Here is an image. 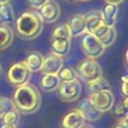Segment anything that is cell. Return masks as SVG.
Masks as SVG:
<instances>
[{
	"mask_svg": "<svg viewBox=\"0 0 128 128\" xmlns=\"http://www.w3.org/2000/svg\"><path fill=\"white\" fill-rule=\"evenodd\" d=\"M13 41V31L10 26L0 25V50L8 48Z\"/></svg>",
	"mask_w": 128,
	"mask_h": 128,
	"instance_id": "obj_20",
	"label": "cell"
},
{
	"mask_svg": "<svg viewBox=\"0 0 128 128\" xmlns=\"http://www.w3.org/2000/svg\"><path fill=\"white\" fill-rule=\"evenodd\" d=\"M89 99L94 107L101 113L111 110L114 105V94L111 90H103L92 94L89 96Z\"/></svg>",
	"mask_w": 128,
	"mask_h": 128,
	"instance_id": "obj_7",
	"label": "cell"
},
{
	"mask_svg": "<svg viewBox=\"0 0 128 128\" xmlns=\"http://www.w3.org/2000/svg\"><path fill=\"white\" fill-rule=\"evenodd\" d=\"M48 0H27L29 6L33 9H40Z\"/></svg>",
	"mask_w": 128,
	"mask_h": 128,
	"instance_id": "obj_27",
	"label": "cell"
},
{
	"mask_svg": "<svg viewBox=\"0 0 128 128\" xmlns=\"http://www.w3.org/2000/svg\"><path fill=\"white\" fill-rule=\"evenodd\" d=\"M71 44H70V39L67 38H54L51 39V50L52 53L59 56V57H64L67 56L70 52Z\"/></svg>",
	"mask_w": 128,
	"mask_h": 128,
	"instance_id": "obj_13",
	"label": "cell"
},
{
	"mask_svg": "<svg viewBox=\"0 0 128 128\" xmlns=\"http://www.w3.org/2000/svg\"><path fill=\"white\" fill-rule=\"evenodd\" d=\"M0 128H16V126H12V125H7V124H2Z\"/></svg>",
	"mask_w": 128,
	"mask_h": 128,
	"instance_id": "obj_31",
	"label": "cell"
},
{
	"mask_svg": "<svg viewBox=\"0 0 128 128\" xmlns=\"http://www.w3.org/2000/svg\"><path fill=\"white\" fill-rule=\"evenodd\" d=\"M17 34L26 40L37 38L43 29V22L37 12L27 10L15 19Z\"/></svg>",
	"mask_w": 128,
	"mask_h": 128,
	"instance_id": "obj_2",
	"label": "cell"
},
{
	"mask_svg": "<svg viewBox=\"0 0 128 128\" xmlns=\"http://www.w3.org/2000/svg\"><path fill=\"white\" fill-rule=\"evenodd\" d=\"M31 73L32 72L28 69L25 63L23 61H20L11 65L7 72V79L13 86L19 87L28 84V81L31 77Z\"/></svg>",
	"mask_w": 128,
	"mask_h": 128,
	"instance_id": "obj_4",
	"label": "cell"
},
{
	"mask_svg": "<svg viewBox=\"0 0 128 128\" xmlns=\"http://www.w3.org/2000/svg\"><path fill=\"white\" fill-rule=\"evenodd\" d=\"M13 109H15V106L12 100L9 99L8 97L0 96V118H2L4 114H6L7 112Z\"/></svg>",
	"mask_w": 128,
	"mask_h": 128,
	"instance_id": "obj_26",
	"label": "cell"
},
{
	"mask_svg": "<svg viewBox=\"0 0 128 128\" xmlns=\"http://www.w3.org/2000/svg\"><path fill=\"white\" fill-rule=\"evenodd\" d=\"M54 38H67V39L71 38L69 28H68L66 23L65 24H60V25H58L57 27L54 28V30L52 32V35H51V39H54Z\"/></svg>",
	"mask_w": 128,
	"mask_h": 128,
	"instance_id": "obj_25",
	"label": "cell"
},
{
	"mask_svg": "<svg viewBox=\"0 0 128 128\" xmlns=\"http://www.w3.org/2000/svg\"><path fill=\"white\" fill-rule=\"evenodd\" d=\"M100 12H101V17L103 22L108 27H114L116 18L118 15V5L106 3Z\"/></svg>",
	"mask_w": 128,
	"mask_h": 128,
	"instance_id": "obj_14",
	"label": "cell"
},
{
	"mask_svg": "<svg viewBox=\"0 0 128 128\" xmlns=\"http://www.w3.org/2000/svg\"><path fill=\"white\" fill-rule=\"evenodd\" d=\"M81 48L87 58L94 60L100 57L105 51V47L100 40L90 33H86L83 36L81 40Z\"/></svg>",
	"mask_w": 128,
	"mask_h": 128,
	"instance_id": "obj_5",
	"label": "cell"
},
{
	"mask_svg": "<svg viewBox=\"0 0 128 128\" xmlns=\"http://www.w3.org/2000/svg\"><path fill=\"white\" fill-rule=\"evenodd\" d=\"M61 81L57 77V75L52 74H43L40 79V87L45 92H53L57 90Z\"/></svg>",
	"mask_w": 128,
	"mask_h": 128,
	"instance_id": "obj_17",
	"label": "cell"
},
{
	"mask_svg": "<svg viewBox=\"0 0 128 128\" xmlns=\"http://www.w3.org/2000/svg\"><path fill=\"white\" fill-rule=\"evenodd\" d=\"M12 102L17 111L24 114H31L40 108L41 96L34 86L25 84L17 87L14 92Z\"/></svg>",
	"mask_w": 128,
	"mask_h": 128,
	"instance_id": "obj_1",
	"label": "cell"
},
{
	"mask_svg": "<svg viewBox=\"0 0 128 128\" xmlns=\"http://www.w3.org/2000/svg\"><path fill=\"white\" fill-rule=\"evenodd\" d=\"M80 1H89V0H80Z\"/></svg>",
	"mask_w": 128,
	"mask_h": 128,
	"instance_id": "obj_36",
	"label": "cell"
},
{
	"mask_svg": "<svg viewBox=\"0 0 128 128\" xmlns=\"http://www.w3.org/2000/svg\"><path fill=\"white\" fill-rule=\"evenodd\" d=\"M80 128H94V127L91 126V125H83V126H81Z\"/></svg>",
	"mask_w": 128,
	"mask_h": 128,
	"instance_id": "obj_33",
	"label": "cell"
},
{
	"mask_svg": "<svg viewBox=\"0 0 128 128\" xmlns=\"http://www.w3.org/2000/svg\"><path fill=\"white\" fill-rule=\"evenodd\" d=\"M116 36H117V32H116V29L114 27H109L108 30L106 31V33L101 36L99 38L100 42L103 44V46L106 48V47H109L111 46L115 40H116Z\"/></svg>",
	"mask_w": 128,
	"mask_h": 128,
	"instance_id": "obj_22",
	"label": "cell"
},
{
	"mask_svg": "<svg viewBox=\"0 0 128 128\" xmlns=\"http://www.w3.org/2000/svg\"><path fill=\"white\" fill-rule=\"evenodd\" d=\"M10 0H0V4H5V3H9Z\"/></svg>",
	"mask_w": 128,
	"mask_h": 128,
	"instance_id": "obj_32",
	"label": "cell"
},
{
	"mask_svg": "<svg viewBox=\"0 0 128 128\" xmlns=\"http://www.w3.org/2000/svg\"><path fill=\"white\" fill-rule=\"evenodd\" d=\"M85 119L80 113V111L76 109H72L68 111L60 122L61 128H80L84 125Z\"/></svg>",
	"mask_w": 128,
	"mask_h": 128,
	"instance_id": "obj_9",
	"label": "cell"
},
{
	"mask_svg": "<svg viewBox=\"0 0 128 128\" xmlns=\"http://www.w3.org/2000/svg\"><path fill=\"white\" fill-rule=\"evenodd\" d=\"M82 92V85L78 79L61 82L57 88L58 96L61 100L65 102H72L77 100Z\"/></svg>",
	"mask_w": 128,
	"mask_h": 128,
	"instance_id": "obj_6",
	"label": "cell"
},
{
	"mask_svg": "<svg viewBox=\"0 0 128 128\" xmlns=\"http://www.w3.org/2000/svg\"><path fill=\"white\" fill-rule=\"evenodd\" d=\"M114 114L115 116L120 118V120H127V116H128V98L127 97H125L122 102L116 105V107L114 108Z\"/></svg>",
	"mask_w": 128,
	"mask_h": 128,
	"instance_id": "obj_23",
	"label": "cell"
},
{
	"mask_svg": "<svg viewBox=\"0 0 128 128\" xmlns=\"http://www.w3.org/2000/svg\"><path fill=\"white\" fill-rule=\"evenodd\" d=\"M66 24L69 28L71 37L80 36L86 31V25H85V20L83 15H80V14L73 15L72 17H70V19Z\"/></svg>",
	"mask_w": 128,
	"mask_h": 128,
	"instance_id": "obj_12",
	"label": "cell"
},
{
	"mask_svg": "<svg viewBox=\"0 0 128 128\" xmlns=\"http://www.w3.org/2000/svg\"><path fill=\"white\" fill-rule=\"evenodd\" d=\"M84 20H85V25H86V31L87 33H92L93 30L101 23L103 22L102 17H101V12L98 10H92L83 15Z\"/></svg>",
	"mask_w": 128,
	"mask_h": 128,
	"instance_id": "obj_16",
	"label": "cell"
},
{
	"mask_svg": "<svg viewBox=\"0 0 128 128\" xmlns=\"http://www.w3.org/2000/svg\"><path fill=\"white\" fill-rule=\"evenodd\" d=\"M67 1H71V2H74V1H80V0H67Z\"/></svg>",
	"mask_w": 128,
	"mask_h": 128,
	"instance_id": "obj_35",
	"label": "cell"
},
{
	"mask_svg": "<svg viewBox=\"0 0 128 128\" xmlns=\"http://www.w3.org/2000/svg\"><path fill=\"white\" fill-rule=\"evenodd\" d=\"M103 90H111L109 82L103 76L87 83V92H88L89 96L92 94H95L97 92L103 91Z\"/></svg>",
	"mask_w": 128,
	"mask_h": 128,
	"instance_id": "obj_19",
	"label": "cell"
},
{
	"mask_svg": "<svg viewBox=\"0 0 128 128\" xmlns=\"http://www.w3.org/2000/svg\"><path fill=\"white\" fill-rule=\"evenodd\" d=\"M42 22L52 23L55 22L60 16V6L53 0H48L37 12Z\"/></svg>",
	"mask_w": 128,
	"mask_h": 128,
	"instance_id": "obj_8",
	"label": "cell"
},
{
	"mask_svg": "<svg viewBox=\"0 0 128 128\" xmlns=\"http://www.w3.org/2000/svg\"><path fill=\"white\" fill-rule=\"evenodd\" d=\"M15 22V13L10 3L0 4V23L10 26Z\"/></svg>",
	"mask_w": 128,
	"mask_h": 128,
	"instance_id": "obj_18",
	"label": "cell"
},
{
	"mask_svg": "<svg viewBox=\"0 0 128 128\" xmlns=\"http://www.w3.org/2000/svg\"><path fill=\"white\" fill-rule=\"evenodd\" d=\"M124 0H105L106 3H111V4H115V5H118V4H121Z\"/></svg>",
	"mask_w": 128,
	"mask_h": 128,
	"instance_id": "obj_30",
	"label": "cell"
},
{
	"mask_svg": "<svg viewBox=\"0 0 128 128\" xmlns=\"http://www.w3.org/2000/svg\"><path fill=\"white\" fill-rule=\"evenodd\" d=\"M112 128H128L127 120H119L116 124H114Z\"/></svg>",
	"mask_w": 128,
	"mask_h": 128,
	"instance_id": "obj_29",
	"label": "cell"
},
{
	"mask_svg": "<svg viewBox=\"0 0 128 128\" xmlns=\"http://www.w3.org/2000/svg\"><path fill=\"white\" fill-rule=\"evenodd\" d=\"M1 119H2L3 124L16 126L18 124L19 120H20V115H19V112L16 109H13V110L7 112L6 114H4Z\"/></svg>",
	"mask_w": 128,
	"mask_h": 128,
	"instance_id": "obj_24",
	"label": "cell"
},
{
	"mask_svg": "<svg viewBox=\"0 0 128 128\" xmlns=\"http://www.w3.org/2000/svg\"><path fill=\"white\" fill-rule=\"evenodd\" d=\"M77 109L80 111V113L82 114L84 119L87 121H96L102 115V113L94 107V105L92 104V102L90 101L89 98H84L79 103Z\"/></svg>",
	"mask_w": 128,
	"mask_h": 128,
	"instance_id": "obj_11",
	"label": "cell"
},
{
	"mask_svg": "<svg viewBox=\"0 0 128 128\" xmlns=\"http://www.w3.org/2000/svg\"><path fill=\"white\" fill-rule=\"evenodd\" d=\"M120 89H121V93L127 97V94H128V91H127V76L124 75L121 77V86H120Z\"/></svg>",
	"mask_w": 128,
	"mask_h": 128,
	"instance_id": "obj_28",
	"label": "cell"
},
{
	"mask_svg": "<svg viewBox=\"0 0 128 128\" xmlns=\"http://www.w3.org/2000/svg\"><path fill=\"white\" fill-rule=\"evenodd\" d=\"M43 60H44V56L40 52L32 51L25 57L23 62L31 72H37L41 70L43 65Z\"/></svg>",
	"mask_w": 128,
	"mask_h": 128,
	"instance_id": "obj_15",
	"label": "cell"
},
{
	"mask_svg": "<svg viewBox=\"0 0 128 128\" xmlns=\"http://www.w3.org/2000/svg\"><path fill=\"white\" fill-rule=\"evenodd\" d=\"M57 77L59 78V80L61 82H67V81H72V80L77 79L78 75H77L75 69H73L71 67H62L58 71Z\"/></svg>",
	"mask_w": 128,
	"mask_h": 128,
	"instance_id": "obj_21",
	"label": "cell"
},
{
	"mask_svg": "<svg viewBox=\"0 0 128 128\" xmlns=\"http://www.w3.org/2000/svg\"><path fill=\"white\" fill-rule=\"evenodd\" d=\"M1 73H2V66H1V64H0V75H1Z\"/></svg>",
	"mask_w": 128,
	"mask_h": 128,
	"instance_id": "obj_34",
	"label": "cell"
},
{
	"mask_svg": "<svg viewBox=\"0 0 128 128\" xmlns=\"http://www.w3.org/2000/svg\"><path fill=\"white\" fill-rule=\"evenodd\" d=\"M63 67V59L53 53L48 54L44 57L43 65L41 68V72L43 74H52L57 75L58 71Z\"/></svg>",
	"mask_w": 128,
	"mask_h": 128,
	"instance_id": "obj_10",
	"label": "cell"
},
{
	"mask_svg": "<svg viewBox=\"0 0 128 128\" xmlns=\"http://www.w3.org/2000/svg\"><path fill=\"white\" fill-rule=\"evenodd\" d=\"M77 75L85 82H91L99 77H102V68L94 59H85L77 66Z\"/></svg>",
	"mask_w": 128,
	"mask_h": 128,
	"instance_id": "obj_3",
	"label": "cell"
}]
</instances>
